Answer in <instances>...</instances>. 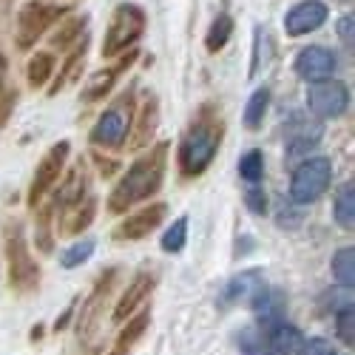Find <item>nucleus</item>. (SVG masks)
I'll list each match as a JSON object with an SVG mask.
<instances>
[{
    "instance_id": "obj_1",
    "label": "nucleus",
    "mask_w": 355,
    "mask_h": 355,
    "mask_svg": "<svg viewBox=\"0 0 355 355\" xmlns=\"http://www.w3.org/2000/svg\"><path fill=\"white\" fill-rule=\"evenodd\" d=\"M168 151L171 142H151V148L131 162V168L108 193V214H128L134 205L151 199L162 188L168 171Z\"/></svg>"
},
{
    "instance_id": "obj_2",
    "label": "nucleus",
    "mask_w": 355,
    "mask_h": 355,
    "mask_svg": "<svg viewBox=\"0 0 355 355\" xmlns=\"http://www.w3.org/2000/svg\"><path fill=\"white\" fill-rule=\"evenodd\" d=\"M225 139V120L216 108V103H205L196 116L191 120V125L185 128L180 148H176V165L185 180L202 176L211 168V162L216 159L219 148Z\"/></svg>"
},
{
    "instance_id": "obj_3",
    "label": "nucleus",
    "mask_w": 355,
    "mask_h": 355,
    "mask_svg": "<svg viewBox=\"0 0 355 355\" xmlns=\"http://www.w3.org/2000/svg\"><path fill=\"white\" fill-rule=\"evenodd\" d=\"M3 256H6V279H9V287L20 295H32L40 290V279H43V270L37 259L28 250V242L23 236V227L20 225H12L6 230V242H3Z\"/></svg>"
},
{
    "instance_id": "obj_4",
    "label": "nucleus",
    "mask_w": 355,
    "mask_h": 355,
    "mask_svg": "<svg viewBox=\"0 0 355 355\" xmlns=\"http://www.w3.org/2000/svg\"><path fill=\"white\" fill-rule=\"evenodd\" d=\"M134 108H137V94H134V85H131L97 116L92 134H88L92 145L105 148V151H120L128 139V131H131Z\"/></svg>"
},
{
    "instance_id": "obj_5",
    "label": "nucleus",
    "mask_w": 355,
    "mask_h": 355,
    "mask_svg": "<svg viewBox=\"0 0 355 355\" xmlns=\"http://www.w3.org/2000/svg\"><path fill=\"white\" fill-rule=\"evenodd\" d=\"M302 341L299 330L287 318L276 321H256L239 336L242 355H293L295 344Z\"/></svg>"
},
{
    "instance_id": "obj_6",
    "label": "nucleus",
    "mask_w": 355,
    "mask_h": 355,
    "mask_svg": "<svg viewBox=\"0 0 355 355\" xmlns=\"http://www.w3.org/2000/svg\"><path fill=\"white\" fill-rule=\"evenodd\" d=\"M69 9L63 3H49V0H28L17 12V26H15V46L20 51L35 49V43L49 32V28L63 20Z\"/></svg>"
},
{
    "instance_id": "obj_7",
    "label": "nucleus",
    "mask_w": 355,
    "mask_h": 355,
    "mask_svg": "<svg viewBox=\"0 0 355 355\" xmlns=\"http://www.w3.org/2000/svg\"><path fill=\"white\" fill-rule=\"evenodd\" d=\"M145 9L137 3H120L111 15V23L105 28V37H103V57H116L128 49H134L139 43V37L145 35Z\"/></svg>"
},
{
    "instance_id": "obj_8",
    "label": "nucleus",
    "mask_w": 355,
    "mask_h": 355,
    "mask_svg": "<svg viewBox=\"0 0 355 355\" xmlns=\"http://www.w3.org/2000/svg\"><path fill=\"white\" fill-rule=\"evenodd\" d=\"M116 279H120V270L116 268H108L100 273V279L94 282L92 293L85 295V302L80 307V315H77V338L83 344H88L97 330H100V324L108 313V302H111V295H114V287H116Z\"/></svg>"
},
{
    "instance_id": "obj_9",
    "label": "nucleus",
    "mask_w": 355,
    "mask_h": 355,
    "mask_svg": "<svg viewBox=\"0 0 355 355\" xmlns=\"http://www.w3.org/2000/svg\"><path fill=\"white\" fill-rule=\"evenodd\" d=\"M333 182V162L327 157L304 159L290 176V199L295 205H313L324 196V191Z\"/></svg>"
},
{
    "instance_id": "obj_10",
    "label": "nucleus",
    "mask_w": 355,
    "mask_h": 355,
    "mask_svg": "<svg viewBox=\"0 0 355 355\" xmlns=\"http://www.w3.org/2000/svg\"><path fill=\"white\" fill-rule=\"evenodd\" d=\"M69 154H71V142L69 139H60L54 142L49 151L43 154V159L37 162L35 168V176H32V185H28V208H37L43 202V196L60 182V176L66 171V162H69Z\"/></svg>"
},
{
    "instance_id": "obj_11",
    "label": "nucleus",
    "mask_w": 355,
    "mask_h": 355,
    "mask_svg": "<svg viewBox=\"0 0 355 355\" xmlns=\"http://www.w3.org/2000/svg\"><path fill=\"white\" fill-rule=\"evenodd\" d=\"M307 108L318 116V120H336L344 116L349 108V88L341 80H318L310 83L307 88Z\"/></svg>"
},
{
    "instance_id": "obj_12",
    "label": "nucleus",
    "mask_w": 355,
    "mask_h": 355,
    "mask_svg": "<svg viewBox=\"0 0 355 355\" xmlns=\"http://www.w3.org/2000/svg\"><path fill=\"white\" fill-rule=\"evenodd\" d=\"M168 216V205L165 202H154V205H148V208L142 211H134L128 214L120 225H116L111 230V236L116 242H139L145 239V236H151Z\"/></svg>"
},
{
    "instance_id": "obj_13",
    "label": "nucleus",
    "mask_w": 355,
    "mask_h": 355,
    "mask_svg": "<svg viewBox=\"0 0 355 355\" xmlns=\"http://www.w3.org/2000/svg\"><path fill=\"white\" fill-rule=\"evenodd\" d=\"M134 60H137V46L123 51V54H116V63H111V66H105V69H100V71H94L92 77H88V83L83 85L80 100L83 103H100V100H105L111 94V88L116 85V80H120L134 66Z\"/></svg>"
},
{
    "instance_id": "obj_14",
    "label": "nucleus",
    "mask_w": 355,
    "mask_h": 355,
    "mask_svg": "<svg viewBox=\"0 0 355 355\" xmlns=\"http://www.w3.org/2000/svg\"><path fill=\"white\" fill-rule=\"evenodd\" d=\"M293 69L304 83H318V80H327V77L336 74L338 57L327 46H307V49H302L299 54H295Z\"/></svg>"
},
{
    "instance_id": "obj_15",
    "label": "nucleus",
    "mask_w": 355,
    "mask_h": 355,
    "mask_svg": "<svg viewBox=\"0 0 355 355\" xmlns=\"http://www.w3.org/2000/svg\"><path fill=\"white\" fill-rule=\"evenodd\" d=\"M157 128H159V97L151 92V94L142 97L139 108H134V120H131V131H128L125 145H131L134 151L151 145L157 137Z\"/></svg>"
},
{
    "instance_id": "obj_16",
    "label": "nucleus",
    "mask_w": 355,
    "mask_h": 355,
    "mask_svg": "<svg viewBox=\"0 0 355 355\" xmlns=\"http://www.w3.org/2000/svg\"><path fill=\"white\" fill-rule=\"evenodd\" d=\"M85 193H92V171H88V162L85 157H80L63 176V185L54 191L51 196V208L54 211H63L69 205L80 202Z\"/></svg>"
},
{
    "instance_id": "obj_17",
    "label": "nucleus",
    "mask_w": 355,
    "mask_h": 355,
    "mask_svg": "<svg viewBox=\"0 0 355 355\" xmlns=\"http://www.w3.org/2000/svg\"><path fill=\"white\" fill-rule=\"evenodd\" d=\"M330 17V9L321 3V0H304V3L293 6L284 15V32L290 37H304L315 28H321Z\"/></svg>"
},
{
    "instance_id": "obj_18",
    "label": "nucleus",
    "mask_w": 355,
    "mask_h": 355,
    "mask_svg": "<svg viewBox=\"0 0 355 355\" xmlns=\"http://www.w3.org/2000/svg\"><path fill=\"white\" fill-rule=\"evenodd\" d=\"M157 287V273H151V270H142V273H137L134 279H131V284L125 287V293L116 299V304H114V310H111V318L116 321V324H123L125 318H131L142 304H145V299L151 295V290Z\"/></svg>"
},
{
    "instance_id": "obj_19",
    "label": "nucleus",
    "mask_w": 355,
    "mask_h": 355,
    "mask_svg": "<svg viewBox=\"0 0 355 355\" xmlns=\"http://www.w3.org/2000/svg\"><path fill=\"white\" fill-rule=\"evenodd\" d=\"M54 216H57V230L63 236H80V233H85V227H92V222L97 216V196L85 193L80 202L69 205V208L54 211Z\"/></svg>"
},
{
    "instance_id": "obj_20",
    "label": "nucleus",
    "mask_w": 355,
    "mask_h": 355,
    "mask_svg": "<svg viewBox=\"0 0 355 355\" xmlns=\"http://www.w3.org/2000/svg\"><path fill=\"white\" fill-rule=\"evenodd\" d=\"M261 284H264V282H261V270H245V273H239V276H233V279L222 287V293H219V307H222V310H230V307H236V304L250 302L253 295L259 293Z\"/></svg>"
},
{
    "instance_id": "obj_21",
    "label": "nucleus",
    "mask_w": 355,
    "mask_h": 355,
    "mask_svg": "<svg viewBox=\"0 0 355 355\" xmlns=\"http://www.w3.org/2000/svg\"><path fill=\"white\" fill-rule=\"evenodd\" d=\"M321 123H313L302 114H293V120L287 125V154L295 157V154H307L310 148H315L321 142Z\"/></svg>"
},
{
    "instance_id": "obj_22",
    "label": "nucleus",
    "mask_w": 355,
    "mask_h": 355,
    "mask_svg": "<svg viewBox=\"0 0 355 355\" xmlns=\"http://www.w3.org/2000/svg\"><path fill=\"white\" fill-rule=\"evenodd\" d=\"M85 57H88V35L80 37V40L71 46V51H69V57L63 60V66H60V71H57V77L49 80V83H51V85H49V97H57L66 85H71V83L83 74V69H85Z\"/></svg>"
},
{
    "instance_id": "obj_23",
    "label": "nucleus",
    "mask_w": 355,
    "mask_h": 355,
    "mask_svg": "<svg viewBox=\"0 0 355 355\" xmlns=\"http://www.w3.org/2000/svg\"><path fill=\"white\" fill-rule=\"evenodd\" d=\"M148 324H151V310H142L131 318H125V327L120 330V336L114 338V347L108 349V355H131V349L139 344V338L145 336Z\"/></svg>"
},
{
    "instance_id": "obj_24",
    "label": "nucleus",
    "mask_w": 355,
    "mask_h": 355,
    "mask_svg": "<svg viewBox=\"0 0 355 355\" xmlns=\"http://www.w3.org/2000/svg\"><path fill=\"white\" fill-rule=\"evenodd\" d=\"M54 71H57L54 54L51 51H35L32 60H28V66H26V83H28V88L40 92L43 85H49V80L54 77Z\"/></svg>"
},
{
    "instance_id": "obj_25",
    "label": "nucleus",
    "mask_w": 355,
    "mask_h": 355,
    "mask_svg": "<svg viewBox=\"0 0 355 355\" xmlns=\"http://www.w3.org/2000/svg\"><path fill=\"white\" fill-rule=\"evenodd\" d=\"M85 28H88V15H71V17H66V20L60 23V28H57V32L49 37V46L66 51V49H71V46L85 35Z\"/></svg>"
},
{
    "instance_id": "obj_26",
    "label": "nucleus",
    "mask_w": 355,
    "mask_h": 355,
    "mask_svg": "<svg viewBox=\"0 0 355 355\" xmlns=\"http://www.w3.org/2000/svg\"><path fill=\"white\" fill-rule=\"evenodd\" d=\"M333 219L338 227L344 230H352L355 227V185L352 182H344L338 191H336V199H333Z\"/></svg>"
},
{
    "instance_id": "obj_27",
    "label": "nucleus",
    "mask_w": 355,
    "mask_h": 355,
    "mask_svg": "<svg viewBox=\"0 0 355 355\" xmlns=\"http://www.w3.org/2000/svg\"><path fill=\"white\" fill-rule=\"evenodd\" d=\"M268 108H270V88L261 85V88H256V92L250 94V100L245 105V114H242L245 128L248 131H259L261 123H264V116H268Z\"/></svg>"
},
{
    "instance_id": "obj_28",
    "label": "nucleus",
    "mask_w": 355,
    "mask_h": 355,
    "mask_svg": "<svg viewBox=\"0 0 355 355\" xmlns=\"http://www.w3.org/2000/svg\"><path fill=\"white\" fill-rule=\"evenodd\" d=\"M37 219H35V245L43 256L54 253V230H51V222H54V208L51 202L49 205H37Z\"/></svg>"
},
{
    "instance_id": "obj_29",
    "label": "nucleus",
    "mask_w": 355,
    "mask_h": 355,
    "mask_svg": "<svg viewBox=\"0 0 355 355\" xmlns=\"http://www.w3.org/2000/svg\"><path fill=\"white\" fill-rule=\"evenodd\" d=\"M230 37H233V17L227 12H222V15L214 17L208 35H205V49H208L211 54H219L230 43Z\"/></svg>"
},
{
    "instance_id": "obj_30",
    "label": "nucleus",
    "mask_w": 355,
    "mask_h": 355,
    "mask_svg": "<svg viewBox=\"0 0 355 355\" xmlns=\"http://www.w3.org/2000/svg\"><path fill=\"white\" fill-rule=\"evenodd\" d=\"M330 270L336 276L338 284L344 287H352L355 284V250L352 248H341L333 253V261H330Z\"/></svg>"
},
{
    "instance_id": "obj_31",
    "label": "nucleus",
    "mask_w": 355,
    "mask_h": 355,
    "mask_svg": "<svg viewBox=\"0 0 355 355\" xmlns=\"http://www.w3.org/2000/svg\"><path fill=\"white\" fill-rule=\"evenodd\" d=\"M94 250H97V242L94 239H80V242H74L71 248L63 250L60 264H63L66 270H77V268H83V264L94 256Z\"/></svg>"
},
{
    "instance_id": "obj_32",
    "label": "nucleus",
    "mask_w": 355,
    "mask_h": 355,
    "mask_svg": "<svg viewBox=\"0 0 355 355\" xmlns=\"http://www.w3.org/2000/svg\"><path fill=\"white\" fill-rule=\"evenodd\" d=\"M239 176H242L245 182H250V185H259L264 180V154L259 151V148L242 154V159H239Z\"/></svg>"
},
{
    "instance_id": "obj_33",
    "label": "nucleus",
    "mask_w": 355,
    "mask_h": 355,
    "mask_svg": "<svg viewBox=\"0 0 355 355\" xmlns=\"http://www.w3.org/2000/svg\"><path fill=\"white\" fill-rule=\"evenodd\" d=\"M185 242H188V219L180 216V219H176V222L165 230V236H162L159 245H162L165 253H182Z\"/></svg>"
},
{
    "instance_id": "obj_34",
    "label": "nucleus",
    "mask_w": 355,
    "mask_h": 355,
    "mask_svg": "<svg viewBox=\"0 0 355 355\" xmlns=\"http://www.w3.org/2000/svg\"><path fill=\"white\" fill-rule=\"evenodd\" d=\"M336 315V336L344 347H352L355 344V307H344Z\"/></svg>"
},
{
    "instance_id": "obj_35",
    "label": "nucleus",
    "mask_w": 355,
    "mask_h": 355,
    "mask_svg": "<svg viewBox=\"0 0 355 355\" xmlns=\"http://www.w3.org/2000/svg\"><path fill=\"white\" fill-rule=\"evenodd\" d=\"M245 208L253 214V216H264L268 214V191L261 185H253L245 191Z\"/></svg>"
},
{
    "instance_id": "obj_36",
    "label": "nucleus",
    "mask_w": 355,
    "mask_h": 355,
    "mask_svg": "<svg viewBox=\"0 0 355 355\" xmlns=\"http://www.w3.org/2000/svg\"><path fill=\"white\" fill-rule=\"evenodd\" d=\"M17 100H20V94H17V88H12V85L0 92V131L9 125L12 114H15V108H17Z\"/></svg>"
},
{
    "instance_id": "obj_37",
    "label": "nucleus",
    "mask_w": 355,
    "mask_h": 355,
    "mask_svg": "<svg viewBox=\"0 0 355 355\" xmlns=\"http://www.w3.org/2000/svg\"><path fill=\"white\" fill-rule=\"evenodd\" d=\"M293 352H295V355H338L327 338H307V341H299Z\"/></svg>"
},
{
    "instance_id": "obj_38",
    "label": "nucleus",
    "mask_w": 355,
    "mask_h": 355,
    "mask_svg": "<svg viewBox=\"0 0 355 355\" xmlns=\"http://www.w3.org/2000/svg\"><path fill=\"white\" fill-rule=\"evenodd\" d=\"M77 304H80V299H71V304H69V307H66V310H63L60 315H57V321H54V327H51L54 333H63V330L69 327V324H71V315L77 313Z\"/></svg>"
},
{
    "instance_id": "obj_39",
    "label": "nucleus",
    "mask_w": 355,
    "mask_h": 355,
    "mask_svg": "<svg viewBox=\"0 0 355 355\" xmlns=\"http://www.w3.org/2000/svg\"><path fill=\"white\" fill-rule=\"evenodd\" d=\"M302 211H295V208H290L287 211V205H284V208H282V214H279V225L282 227H299L302 225Z\"/></svg>"
},
{
    "instance_id": "obj_40",
    "label": "nucleus",
    "mask_w": 355,
    "mask_h": 355,
    "mask_svg": "<svg viewBox=\"0 0 355 355\" xmlns=\"http://www.w3.org/2000/svg\"><path fill=\"white\" fill-rule=\"evenodd\" d=\"M336 28H338V37L344 40V46L352 49V15H344V17L336 23Z\"/></svg>"
},
{
    "instance_id": "obj_41",
    "label": "nucleus",
    "mask_w": 355,
    "mask_h": 355,
    "mask_svg": "<svg viewBox=\"0 0 355 355\" xmlns=\"http://www.w3.org/2000/svg\"><path fill=\"white\" fill-rule=\"evenodd\" d=\"M92 159H94V162H97V165H100V173H103V176H111V173H114V171H116V168H120V165H116V162H114V159H103V157H100V154H94V157H92Z\"/></svg>"
},
{
    "instance_id": "obj_42",
    "label": "nucleus",
    "mask_w": 355,
    "mask_h": 355,
    "mask_svg": "<svg viewBox=\"0 0 355 355\" xmlns=\"http://www.w3.org/2000/svg\"><path fill=\"white\" fill-rule=\"evenodd\" d=\"M43 336H46V324H35V330H32V336H28V341L37 344V341H43Z\"/></svg>"
},
{
    "instance_id": "obj_43",
    "label": "nucleus",
    "mask_w": 355,
    "mask_h": 355,
    "mask_svg": "<svg viewBox=\"0 0 355 355\" xmlns=\"http://www.w3.org/2000/svg\"><path fill=\"white\" fill-rule=\"evenodd\" d=\"M3 80H6V57L0 54V92L6 88V85H3Z\"/></svg>"
}]
</instances>
